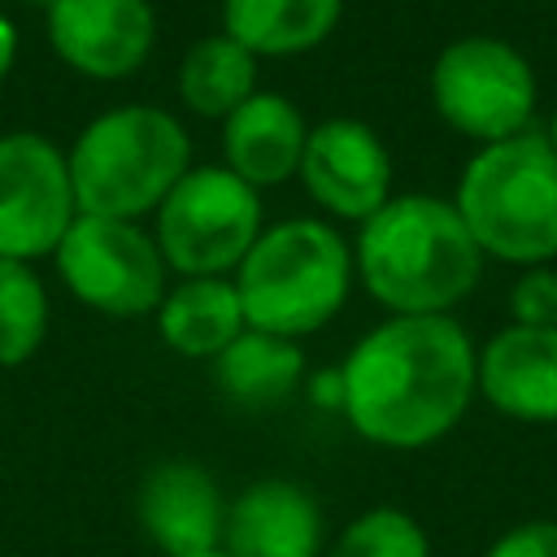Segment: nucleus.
I'll list each match as a JSON object with an SVG mask.
<instances>
[{
	"mask_svg": "<svg viewBox=\"0 0 557 557\" xmlns=\"http://www.w3.org/2000/svg\"><path fill=\"white\" fill-rule=\"evenodd\" d=\"M48 335V287L30 261L0 257V366H22Z\"/></svg>",
	"mask_w": 557,
	"mask_h": 557,
	"instance_id": "obj_20",
	"label": "nucleus"
},
{
	"mask_svg": "<svg viewBox=\"0 0 557 557\" xmlns=\"http://www.w3.org/2000/svg\"><path fill=\"white\" fill-rule=\"evenodd\" d=\"M231 278L244 326L300 344L344 309L357 278L352 244L322 218H287L257 235Z\"/></svg>",
	"mask_w": 557,
	"mask_h": 557,
	"instance_id": "obj_3",
	"label": "nucleus"
},
{
	"mask_svg": "<svg viewBox=\"0 0 557 557\" xmlns=\"http://www.w3.org/2000/svg\"><path fill=\"white\" fill-rule=\"evenodd\" d=\"M474 387L513 422H557V326H500L474 357Z\"/></svg>",
	"mask_w": 557,
	"mask_h": 557,
	"instance_id": "obj_12",
	"label": "nucleus"
},
{
	"mask_svg": "<svg viewBox=\"0 0 557 557\" xmlns=\"http://www.w3.org/2000/svg\"><path fill=\"white\" fill-rule=\"evenodd\" d=\"M326 557H431V540L400 505H374L335 535Z\"/></svg>",
	"mask_w": 557,
	"mask_h": 557,
	"instance_id": "obj_21",
	"label": "nucleus"
},
{
	"mask_svg": "<svg viewBox=\"0 0 557 557\" xmlns=\"http://www.w3.org/2000/svg\"><path fill=\"white\" fill-rule=\"evenodd\" d=\"M483 248L453 200L392 191L352 239V270L387 313H453L483 278Z\"/></svg>",
	"mask_w": 557,
	"mask_h": 557,
	"instance_id": "obj_2",
	"label": "nucleus"
},
{
	"mask_svg": "<svg viewBox=\"0 0 557 557\" xmlns=\"http://www.w3.org/2000/svg\"><path fill=\"white\" fill-rule=\"evenodd\" d=\"M13 61H17V26H13V17L0 13V83L9 78Z\"/></svg>",
	"mask_w": 557,
	"mask_h": 557,
	"instance_id": "obj_24",
	"label": "nucleus"
},
{
	"mask_svg": "<svg viewBox=\"0 0 557 557\" xmlns=\"http://www.w3.org/2000/svg\"><path fill=\"white\" fill-rule=\"evenodd\" d=\"M139 527L165 557H187V553H209L222 548V522H226V500L218 479L187 457H170L152 466L139 483L135 496Z\"/></svg>",
	"mask_w": 557,
	"mask_h": 557,
	"instance_id": "obj_13",
	"label": "nucleus"
},
{
	"mask_svg": "<svg viewBox=\"0 0 557 557\" xmlns=\"http://www.w3.org/2000/svg\"><path fill=\"white\" fill-rule=\"evenodd\" d=\"M544 139H548V148L557 152V109H553V117H548V126H544Z\"/></svg>",
	"mask_w": 557,
	"mask_h": 557,
	"instance_id": "obj_25",
	"label": "nucleus"
},
{
	"mask_svg": "<svg viewBox=\"0 0 557 557\" xmlns=\"http://www.w3.org/2000/svg\"><path fill=\"white\" fill-rule=\"evenodd\" d=\"M244 331L235 278H183L157 305V335L178 357L213 361Z\"/></svg>",
	"mask_w": 557,
	"mask_h": 557,
	"instance_id": "obj_16",
	"label": "nucleus"
},
{
	"mask_svg": "<svg viewBox=\"0 0 557 557\" xmlns=\"http://www.w3.org/2000/svg\"><path fill=\"white\" fill-rule=\"evenodd\" d=\"M483 557H557V518H531L500 531Z\"/></svg>",
	"mask_w": 557,
	"mask_h": 557,
	"instance_id": "obj_23",
	"label": "nucleus"
},
{
	"mask_svg": "<svg viewBox=\"0 0 557 557\" xmlns=\"http://www.w3.org/2000/svg\"><path fill=\"white\" fill-rule=\"evenodd\" d=\"M44 26L61 65L104 83L135 74L157 44L148 0H57L44 13Z\"/></svg>",
	"mask_w": 557,
	"mask_h": 557,
	"instance_id": "obj_11",
	"label": "nucleus"
},
{
	"mask_svg": "<svg viewBox=\"0 0 557 557\" xmlns=\"http://www.w3.org/2000/svg\"><path fill=\"white\" fill-rule=\"evenodd\" d=\"M78 218L65 152L35 131L0 135V257H52Z\"/></svg>",
	"mask_w": 557,
	"mask_h": 557,
	"instance_id": "obj_9",
	"label": "nucleus"
},
{
	"mask_svg": "<svg viewBox=\"0 0 557 557\" xmlns=\"http://www.w3.org/2000/svg\"><path fill=\"white\" fill-rule=\"evenodd\" d=\"M344 0H222V30L252 57H300L331 39Z\"/></svg>",
	"mask_w": 557,
	"mask_h": 557,
	"instance_id": "obj_17",
	"label": "nucleus"
},
{
	"mask_svg": "<svg viewBox=\"0 0 557 557\" xmlns=\"http://www.w3.org/2000/svg\"><path fill=\"white\" fill-rule=\"evenodd\" d=\"M78 213L139 222L191 170V135L161 104L96 113L65 152Z\"/></svg>",
	"mask_w": 557,
	"mask_h": 557,
	"instance_id": "obj_4",
	"label": "nucleus"
},
{
	"mask_svg": "<svg viewBox=\"0 0 557 557\" xmlns=\"http://www.w3.org/2000/svg\"><path fill=\"white\" fill-rule=\"evenodd\" d=\"M509 322L518 326H557V270L527 265L509 287Z\"/></svg>",
	"mask_w": 557,
	"mask_h": 557,
	"instance_id": "obj_22",
	"label": "nucleus"
},
{
	"mask_svg": "<svg viewBox=\"0 0 557 557\" xmlns=\"http://www.w3.org/2000/svg\"><path fill=\"white\" fill-rule=\"evenodd\" d=\"M187 557H226L222 548H209V553H187Z\"/></svg>",
	"mask_w": 557,
	"mask_h": 557,
	"instance_id": "obj_27",
	"label": "nucleus"
},
{
	"mask_svg": "<svg viewBox=\"0 0 557 557\" xmlns=\"http://www.w3.org/2000/svg\"><path fill=\"white\" fill-rule=\"evenodd\" d=\"M52 265L70 296L104 318H144L157 313L165 296V257L139 222L78 213L61 235Z\"/></svg>",
	"mask_w": 557,
	"mask_h": 557,
	"instance_id": "obj_8",
	"label": "nucleus"
},
{
	"mask_svg": "<svg viewBox=\"0 0 557 557\" xmlns=\"http://www.w3.org/2000/svg\"><path fill=\"white\" fill-rule=\"evenodd\" d=\"M152 218V239L183 278H231L265 231L261 191L226 165H191Z\"/></svg>",
	"mask_w": 557,
	"mask_h": 557,
	"instance_id": "obj_6",
	"label": "nucleus"
},
{
	"mask_svg": "<svg viewBox=\"0 0 557 557\" xmlns=\"http://www.w3.org/2000/svg\"><path fill=\"white\" fill-rule=\"evenodd\" d=\"M226 557H322V505L296 479H257L222 522Z\"/></svg>",
	"mask_w": 557,
	"mask_h": 557,
	"instance_id": "obj_14",
	"label": "nucleus"
},
{
	"mask_svg": "<svg viewBox=\"0 0 557 557\" xmlns=\"http://www.w3.org/2000/svg\"><path fill=\"white\" fill-rule=\"evenodd\" d=\"M257 91V57L226 30L200 35L178 61V96L200 117H226Z\"/></svg>",
	"mask_w": 557,
	"mask_h": 557,
	"instance_id": "obj_19",
	"label": "nucleus"
},
{
	"mask_svg": "<svg viewBox=\"0 0 557 557\" xmlns=\"http://www.w3.org/2000/svg\"><path fill=\"white\" fill-rule=\"evenodd\" d=\"M470 331L453 313H392L339 366V413L392 453L440 444L479 396Z\"/></svg>",
	"mask_w": 557,
	"mask_h": 557,
	"instance_id": "obj_1",
	"label": "nucleus"
},
{
	"mask_svg": "<svg viewBox=\"0 0 557 557\" xmlns=\"http://www.w3.org/2000/svg\"><path fill=\"white\" fill-rule=\"evenodd\" d=\"M431 104L448 131L483 148L531 131L540 78L509 39L461 35L431 61Z\"/></svg>",
	"mask_w": 557,
	"mask_h": 557,
	"instance_id": "obj_7",
	"label": "nucleus"
},
{
	"mask_svg": "<svg viewBox=\"0 0 557 557\" xmlns=\"http://www.w3.org/2000/svg\"><path fill=\"white\" fill-rule=\"evenodd\" d=\"M305 139H309L305 113L287 96L257 87L239 109L222 117V157H226L222 165L261 191L296 174Z\"/></svg>",
	"mask_w": 557,
	"mask_h": 557,
	"instance_id": "obj_15",
	"label": "nucleus"
},
{
	"mask_svg": "<svg viewBox=\"0 0 557 557\" xmlns=\"http://www.w3.org/2000/svg\"><path fill=\"white\" fill-rule=\"evenodd\" d=\"M305 374V352L296 339L283 335H265L244 326L218 357H213V379L218 387L244 405V409H270L283 405Z\"/></svg>",
	"mask_w": 557,
	"mask_h": 557,
	"instance_id": "obj_18",
	"label": "nucleus"
},
{
	"mask_svg": "<svg viewBox=\"0 0 557 557\" xmlns=\"http://www.w3.org/2000/svg\"><path fill=\"white\" fill-rule=\"evenodd\" d=\"M22 4H30V9H44V13H48V9L57 4V0H22Z\"/></svg>",
	"mask_w": 557,
	"mask_h": 557,
	"instance_id": "obj_26",
	"label": "nucleus"
},
{
	"mask_svg": "<svg viewBox=\"0 0 557 557\" xmlns=\"http://www.w3.org/2000/svg\"><path fill=\"white\" fill-rule=\"evenodd\" d=\"M296 178L322 213L361 226L392 200V152L370 122L322 117L309 126Z\"/></svg>",
	"mask_w": 557,
	"mask_h": 557,
	"instance_id": "obj_10",
	"label": "nucleus"
},
{
	"mask_svg": "<svg viewBox=\"0 0 557 557\" xmlns=\"http://www.w3.org/2000/svg\"><path fill=\"white\" fill-rule=\"evenodd\" d=\"M453 205L483 248L509 265H548L557 257V152L544 131L483 144L453 191Z\"/></svg>",
	"mask_w": 557,
	"mask_h": 557,
	"instance_id": "obj_5",
	"label": "nucleus"
}]
</instances>
